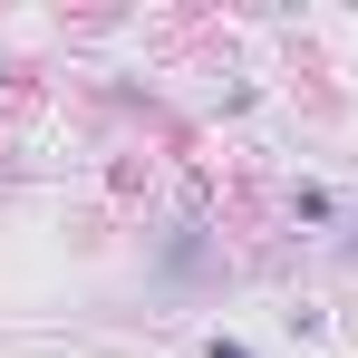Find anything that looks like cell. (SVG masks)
<instances>
[{
	"label": "cell",
	"instance_id": "obj_1",
	"mask_svg": "<svg viewBox=\"0 0 358 358\" xmlns=\"http://www.w3.org/2000/svg\"><path fill=\"white\" fill-rule=\"evenodd\" d=\"M203 358H262V349H252V339H233V329H213V339H203Z\"/></svg>",
	"mask_w": 358,
	"mask_h": 358
}]
</instances>
